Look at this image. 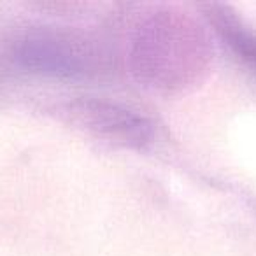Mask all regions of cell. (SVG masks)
<instances>
[{
  "mask_svg": "<svg viewBox=\"0 0 256 256\" xmlns=\"http://www.w3.org/2000/svg\"><path fill=\"white\" fill-rule=\"evenodd\" d=\"M12 58L30 72L60 78L86 74L93 67V53L84 40L53 30H32L20 37Z\"/></svg>",
  "mask_w": 256,
  "mask_h": 256,
  "instance_id": "obj_2",
  "label": "cell"
},
{
  "mask_svg": "<svg viewBox=\"0 0 256 256\" xmlns=\"http://www.w3.org/2000/svg\"><path fill=\"white\" fill-rule=\"evenodd\" d=\"M68 116L100 139L124 148H144L153 139L146 118L102 100H78L68 106Z\"/></svg>",
  "mask_w": 256,
  "mask_h": 256,
  "instance_id": "obj_3",
  "label": "cell"
},
{
  "mask_svg": "<svg viewBox=\"0 0 256 256\" xmlns=\"http://www.w3.org/2000/svg\"><path fill=\"white\" fill-rule=\"evenodd\" d=\"M209 44L193 20L160 12L139 26L134 40V68L154 88H184L206 70Z\"/></svg>",
  "mask_w": 256,
  "mask_h": 256,
  "instance_id": "obj_1",
  "label": "cell"
},
{
  "mask_svg": "<svg viewBox=\"0 0 256 256\" xmlns=\"http://www.w3.org/2000/svg\"><path fill=\"white\" fill-rule=\"evenodd\" d=\"M207 9L221 39L226 40L232 51L252 72H256V30L238 18L230 8L212 4Z\"/></svg>",
  "mask_w": 256,
  "mask_h": 256,
  "instance_id": "obj_4",
  "label": "cell"
}]
</instances>
